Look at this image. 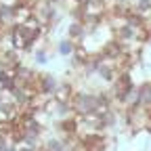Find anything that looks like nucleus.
I'll return each instance as SVG.
<instances>
[{
  "mask_svg": "<svg viewBox=\"0 0 151 151\" xmlns=\"http://www.w3.org/2000/svg\"><path fill=\"white\" fill-rule=\"evenodd\" d=\"M17 151H36V149L29 147V145H25V143H19V145H17Z\"/></svg>",
  "mask_w": 151,
  "mask_h": 151,
  "instance_id": "nucleus-9",
  "label": "nucleus"
},
{
  "mask_svg": "<svg viewBox=\"0 0 151 151\" xmlns=\"http://www.w3.org/2000/svg\"><path fill=\"white\" fill-rule=\"evenodd\" d=\"M57 86H59V82H57V78L52 73H40V80H38V90H40V92L55 97Z\"/></svg>",
  "mask_w": 151,
  "mask_h": 151,
  "instance_id": "nucleus-3",
  "label": "nucleus"
},
{
  "mask_svg": "<svg viewBox=\"0 0 151 151\" xmlns=\"http://www.w3.org/2000/svg\"><path fill=\"white\" fill-rule=\"evenodd\" d=\"M149 84H151V82H149Z\"/></svg>",
  "mask_w": 151,
  "mask_h": 151,
  "instance_id": "nucleus-10",
  "label": "nucleus"
},
{
  "mask_svg": "<svg viewBox=\"0 0 151 151\" xmlns=\"http://www.w3.org/2000/svg\"><path fill=\"white\" fill-rule=\"evenodd\" d=\"M29 17H34V9L23 6V4H17L15 6V25H23Z\"/></svg>",
  "mask_w": 151,
  "mask_h": 151,
  "instance_id": "nucleus-6",
  "label": "nucleus"
},
{
  "mask_svg": "<svg viewBox=\"0 0 151 151\" xmlns=\"http://www.w3.org/2000/svg\"><path fill=\"white\" fill-rule=\"evenodd\" d=\"M73 94H76L73 84H69V82H61L59 86H57V90H55V99L59 101V103L71 105V101H73Z\"/></svg>",
  "mask_w": 151,
  "mask_h": 151,
  "instance_id": "nucleus-2",
  "label": "nucleus"
},
{
  "mask_svg": "<svg viewBox=\"0 0 151 151\" xmlns=\"http://www.w3.org/2000/svg\"><path fill=\"white\" fill-rule=\"evenodd\" d=\"M67 34H69V38H71L76 44H82L80 40L86 36V29H84V25H82L80 21H71L69 27H67Z\"/></svg>",
  "mask_w": 151,
  "mask_h": 151,
  "instance_id": "nucleus-5",
  "label": "nucleus"
},
{
  "mask_svg": "<svg viewBox=\"0 0 151 151\" xmlns=\"http://www.w3.org/2000/svg\"><path fill=\"white\" fill-rule=\"evenodd\" d=\"M139 90H141V103H139V107L151 109V84L143 82V84H139Z\"/></svg>",
  "mask_w": 151,
  "mask_h": 151,
  "instance_id": "nucleus-7",
  "label": "nucleus"
},
{
  "mask_svg": "<svg viewBox=\"0 0 151 151\" xmlns=\"http://www.w3.org/2000/svg\"><path fill=\"white\" fill-rule=\"evenodd\" d=\"M34 61H36L38 65H46V63H48V52H46V48H38V50L34 52Z\"/></svg>",
  "mask_w": 151,
  "mask_h": 151,
  "instance_id": "nucleus-8",
  "label": "nucleus"
},
{
  "mask_svg": "<svg viewBox=\"0 0 151 151\" xmlns=\"http://www.w3.org/2000/svg\"><path fill=\"white\" fill-rule=\"evenodd\" d=\"M76 46H78V44H76L71 38H63V40L57 42V52H59L61 57H73Z\"/></svg>",
  "mask_w": 151,
  "mask_h": 151,
  "instance_id": "nucleus-4",
  "label": "nucleus"
},
{
  "mask_svg": "<svg viewBox=\"0 0 151 151\" xmlns=\"http://www.w3.org/2000/svg\"><path fill=\"white\" fill-rule=\"evenodd\" d=\"M101 99L99 92H88V90H76L71 107L76 111V116H88V113H94L99 107Z\"/></svg>",
  "mask_w": 151,
  "mask_h": 151,
  "instance_id": "nucleus-1",
  "label": "nucleus"
}]
</instances>
